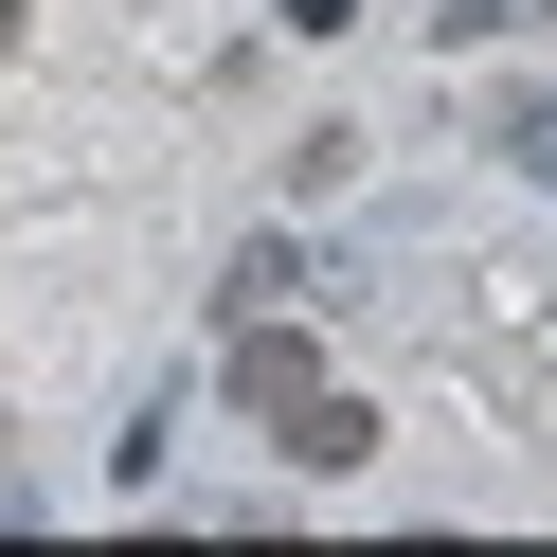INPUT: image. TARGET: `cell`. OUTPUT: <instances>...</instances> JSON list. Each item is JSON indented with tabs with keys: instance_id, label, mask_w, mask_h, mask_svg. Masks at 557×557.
Returning a JSON list of instances; mask_svg holds the SVG:
<instances>
[{
	"instance_id": "1",
	"label": "cell",
	"mask_w": 557,
	"mask_h": 557,
	"mask_svg": "<svg viewBox=\"0 0 557 557\" xmlns=\"http://www.w3.org/2000/svg\"><path fill=\"white\" fill-rule=\"evenodd\" d=\"M270 432H288V468H324V485H342V468H377V413H360V396H324V377H306Z\"/></svg>"
},
{
	"instance_id": "2",
	"label": "cell",
	"mask_w": 557,
	"mask_h": 557,
	"mask_svg": "<svg viewBox=\"0 0 557 557\" xmlns=\"http://www.w3.org/2000/svg\"><path fill=\"white\" fill-rule=\"evenodd\" d=\"M216 377H234V396H252V413H288V396H306V377H324V360H306V324H252V306H234V342H216Z\"/></svg>"
},
{
	"instance_id": "3",
	"label": "cell",
	"mask_w": 557,
	"mask_h": 557,
	"mask_svg": "<svg viewBox=\"0 0 557 557\" xmlns=\"http://www.w3.org/2000/svg\"><path fill=\"white\" fill-rule=\"evenodd\" d=\"M504 145H521V162L557 181V90H521V109H504Z\"/></svg>"
},
{
	"instance_id": "4",
	"label": "cell",
	"mask_w": 557,
	"mask_h": 557,
	"mask_svg": "<svg viewBox=\"0 0 557 557\" xmlns=\"http://www.w3.org/2000/svg\"><path fill=\"white\" fill-rule=\"evenodd\" d=\"M0 54H18V0H0Z\"/></svg>"
}]
</instances>
